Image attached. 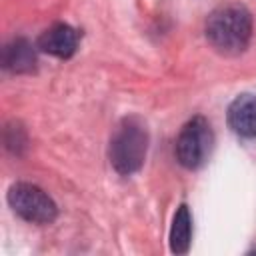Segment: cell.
<instances>
[{"label":"cell","mask_w":256,"mask_h":256,"mask_svg":"<svg viewBox=\"0 0 256 256\" xmlns=\"http://www.w3.org/2000/svg\"><path fill=\"white\" fill-rule=\"evenodd\" d=\"M252 36V16L240 4L216 8L206 20V38L210 46L226 56L246 50Z\"/></svg>","instance_id":"1"},{"label":"cell","mask_w":256,"mask_h":256,"mask_svg":"<svg viewBox=\"0 0 256 256\" xmlns=\"http://www.w3.org/2000/svg\"><path fill=\"white\" fill-rule=\"evenodd\" d=\"M148 130L138 118H124L110 142V162L118 174H132L144 164Z\"/></svg>","instance_id":"2"},{"label":"cell","mask_w":256,"mask_h":256,"mask_svg":"<svg viewBox=\"0 0 256 256\" xmlns=\"http://www.w3.org/2000/svg\"><path fill=\"white\" fill-rule=\"evenodd\" d=\"M212 144H214V134L208 120L204 116H194L182 126L176 138V148H174L176 160L184 168L196 170L210 156Z\"/></svg>","instance_id":"3"},{"label":"cell","mask_w":256,"mask_h":256,"mask_svg":"<svg viewBox=\"0 0 256 256\" xmlns=\"http://www.w3.org/2000/svg\"><path fill=\"white\" fill-rule=\"evenodd\" d=\"M8 204L20 218L32 224H50L58 214L54 200L42 188L28 182H18L10 186Z\"/></svg>","instance_id":"4"},{"label":"cell","mask_w":256,"mask_h":256,"mask_svg":"<svg viewBox=\"0 0 256 256\" xmlns=\"http://www.w3.org/2000/svg\"><path fill=\"white\" fill-rule=\"evenodd\" d=\"M228 126L242 138H256V96L240 94L228 106Z\"/></svg>","instance_id":"5"},{"label":"cell","mask_w":256,"mask_h":256,"mask_svg":"<svg viewBox=\"0 0 256 256\" xmlns=\"http://www.w3.org/2000/svg\"><path fill=\"white\" fill-rule=\"evenodd\" d=\"M78 46V32L68 24H54L38 38V48L56 58H70Z\"/></svg>","instance_id":"6"},{"label":"cell","mask_w":256,"mask_h":256,"mask_svg":"<svg viewBox=\"0 0 256 256\" xmlns=\"http://www.w3.org/2000/svg\"><path fill=\"white\" fill-rule=\"evenodd\" d=\"M2 62H4V68L12 70V72H16V74L32 72V70H34V64H36V54H34L32 46H30L26 40L16 38L14 42H10V44L4 48Z\"/></svg>","instance_id":"7"},{"label":"cell","mask_w":256,"mask_h":256,"mask_svg":"<svg viewBox=\"0 0 256 256\" xmlns=\"http://www.w3.org/2000/svg\"><path fill=\"white\" fill-rule=\"evenodd\" d=\"M190 238H192V220H190V212L188 206L182 204L172 220V228H170V250L174 254H186L190 248Z\"/></svg>","instance_id":"8"}]
</instances>
